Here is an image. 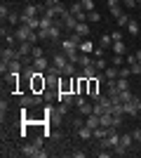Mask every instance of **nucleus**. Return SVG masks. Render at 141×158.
I'll use <instances>...</instances> for the list:
<instances>
[{
    "label": "nucleus",
    "instance_id": "nucleus-29",
    "mask_svg": "<svg viewBox=\"0 0 141 158\" xmlns=\"http://www.w3.org/2000/svg\"><path fill=\"white\" fill-rule=\"evenodd\" d=\"M94 66H96V71H106V69H108V64L101 59V57H99V59H94Z\"/></svg>",
    "mask_w": 141,
    "mask_h": 158
},
{
    "label": "nucleus",
    "instance_id": "nucleus-14",
    "mask_svg": "<svg viewBox=\"0 0 141 158\" xmlns=\"http://www.w3.org/2000/svg\"><path fill=\"white\" fill-rule=\"evenodd\" d=\"M38 12H40V5H31L28 2L26 10H24V17H38Z\"/></svg>",
    "mask_w": 141,
    "mask_h": 158
},
{
    "label": "nucleus",
    "instance_id": "nucleus-31",
    "mask_svg": "<svg viewBox=\"0 0 141 158\" xmlns=\"http://www.w3.org/2000/svg\"><path fill=\"white\" fill-rule=\"evenodd\" d=\"M78 64H80V66H89V64H94V59H89L87 54H80V59H78Z\"/></svg>",
    "mask_w": 141,
    "mask_h": 158
},
{
    "label": "nucleus",
    "instance_id": "nucleus-34",
    "mask_svg": "<svg viewBox=\"0 0 141 158\" xmlns=\"http://www.w3.org/2000/svg\"><path fill=\"white\" fill-rule=\"evenodd\" d=\"M122 64H125V54H115V57H113V66H118V69H120Z\"/></svg>",
    "mask_w": 141,
    "mask_h": 158
},
{
    "label": "nucleus",
    "instance_id": "nucleus-37",
    "mask_svg": "<svg viewBox=\"0 0 141 158\" xmlns=\"http://www.w3.org/2000/svg\"><path fill=\"white\" fill-rule=\"evenodd\" d=\"M127 24H129V14H122L118 19V26H127Z\"/></svg>",
    "mask_w": 141,
    "mask_h": 158
},
{
    "label": "nucleus",
    "instance_id": "nucleus-21",
    "mask_svg": "<svg viewBox=\"0 0 141 158\" xmlns=\"http://www.w3.org/2000/svg\"><path fill=\"white\" fill-rule=\"evenodd\" d=\"M99 43H101V47L106 50V47H111V45H113V35H108V33H106V35H101V40H99Z\"/></svg>",
    "mask_w": 141,
    "mask_h": 158
},
{
    "label": "nucleus",
    "instance_id": "nucleus-16",
    "mask_svg": "<svg viewBox=\"0 0 141 158\" xmlns=\"http://www.w3.org/2000/svg\"><path fill=\"white\" fill-rule=\"evenodd\" d=\"M21 71V59H12L7 66V73H19Z\"/></svg>",
    "mask_w": 141,
    "mask_h": 158
},
{
    "label": "nucleus",
    "instance_id": "nucleus-39",
    "mask_svg": "<svg viewBox=\"0 0 141 158\" xmlns=\"http://www.w3.org/2000/svg\"><path fill=\"white\" fill-rule=\"evenodd\" d=\"M99 12H87V21H99Z\"/></svg>",
    "mask_w": 141,
    "mask_h": 158
},
{
    "label": "nucleus",
    "instance_id": "nucleus-26",
    "mask_svg": "<svg viewBox=\"0 0 141 158\" xmlns=\"http://www.w3.org/2000/svg\"><path fill=\"white\" fill-rule=\"evenodd\" d=\"M64 76H75V64L73 61H68V64L64 66Z\"/></svg>",
    "mask_w": 141,
    "mask_h": 158
},
{
    "label": "nucleus",
    "instance_id": "nucleus-22",
    "mask_svg": "<svg viewBox=\"0 0 141 158\" xmlns=\"http://www.w3.org/2000/svg\"><path fill=\"white\" fill-rule=\"evenodd\" d=\"M118 71H120L118 66H108V69H106L104 73H106V78H111V80H113V78H118Z\"/></svg>",
    "mask_w": 141,
    "mask_h": 158
},
{
    "label": "nucleus",
    "instance_id": "nucleus-2",
    "mask_svg": "<svg viewBox=\"0 0 141 158\" xmlns=\"http://www.w3.org/2000/svg\"><path fill=\"white\" fill-rule=\"evenodd\" d=\"M21 151H24V156H33V158H45L47 156V151L42 149L40 144H26Z\"/></svg>",
    "mask_w": 141,
    "mask_h": 158
},
{
    "label": "nucleus",
    "instance_id": "nucleus-38",
    "mask_svg": "<svg viewBox=\"0 0 141 158\" xmlns=\"http://www.w3.org/2000/svg\"><path fill=\"white\" fill-rule=\"evenodd\" d=\"M120 125H122V116H118V113H115V116H113V127L118 130Z\"/></svg>",
    "mask_w": 141,
    "mask_h": 158
},
{
    "label": "nucleus",
    "instance_id": "nucleus-17",
    "mask_svg": "<svg viewBox=\"0 0 141 158\" xmlns=\"http://www.w3.org/2000/svg\"><path fill=\"white\" fill-rule=\"evenodd\" d=\"M78 135H80V139H89V137H94V130L87 127V125H80V132H78Z\"/></svg>",
    "mask_w": 141,
    "mask_h": 158
},
{
    "label": "nucleus",
    "instance_id": "nucleus-23",
    "mask_svg": "<svg viewBox=\"0 0 141 158\" xmlns=\"http://www.w3.org/2000/svg\"><path fill=\"white\" fill-rule=\"evenodd\" d=\"M78 109H80V113H82V116H85V118H87L89 113L94 111V106H92V104H80V106H78Z\"/></svg>",
    "mask_w": 141,
    "mask_h": 158
},
{
    "label": "nucleus",
    "instance_id": "nucleus-33",
    "mask_svg": "<svg viewBox=\"0 0 141 158\" xmlns=\"http://www.w3.org/2000/svg\"><path fill=\"white\" fill-rule=\"evenodd\" d=\"M111 14H113L115 19H120V17H122L125 12H122V7H120V5H115V7H111Z\"/></svg>",
    "mask_w": 141,
    "mask_h": 158
},
{
    "label": "nucleus",
    "instance_id": "nucleus-13",
    "mask_svg": "<svg viewBox=\"0 0 141 158\" xmlns=\"http://www.w3.org/2000/svg\"><path fill=\"white\" fill-rule=\"evenodd\" d=\"M33 66H35V71H40V73H45L49 66H47V59L45 57H38V59H33Z\"/></svg>",
    "mask_w": 141,
    "mask_h": 158
},
{
    "label": "nucleus",
    "instance_id": "nucleus-35",
    "mask_svg": "<svg viewBox=\"0 0 141 158\" xmlns=\"http://www.w3.org/2000/svg\"><path fill=\"white\" fill-rule=\"evenodd\" d=\"M10 14H12V12H10V7H7L5 2H2V5H0V17H2V19H7Z\"/></svg>",
    "mask_w": 141,
    "mask_h": 158
},
{
    "label": "nucleus",
    "instance_id": "nucleus-40",
    "mask_svg": "<svg viewBox=\"0 0 141 158\" xmlns=\"http://www.w3.org/2000/svg\"><path fill=\"white\" fill-rule=\"evenodd\" d=\"M0 113H2V118H5V113H7V102H5V99L0 102Z\"/></svg>",
    "mask_w": 141,
    "mask_h": 158
},
{
    "label": "nucleus",
    "instance_id": "nucleus-30",
    "mask_svg": "<svg viewBox=\"0 0 141 158\" xmlns=\"http://www.w3.org/2000/svg\"><path fill=\"white\" fill-rule=\"evenodd\" d=\"M132 99H134V94L129 92V90H125V92H120V102H122V104H125V102H132Z\"/></svg>",
    "mask_w": 141,
    "mask_h": 158
},
{
    "label": "nucleus",
    "instance_id": "nucleus-25",
    "mask_svg": "<svg viewBox=\"0 0 141 158\" xmlns=\"http://www.w3.org/2000/svg\"><path fill=\"white\" fill-rule=\"evenodd\" d=\"M111 151H113V156H125V153H127V146H122V144H118V146H113V149H111Z\"/></svg>",
    "mask_w": 141,
    "mask_h": 158
},
{
    "label": "nucleus",
    "instance_id": "nucleus-46",
    "mask_svg": "<svg viewBox=\"0 0 141 158\" xmlns=\"http://www.w3.org/2000/svg\"><path fill=\"white\" fill-rule=\"evenodd\" d=\"M134 57H136V61H139V64H141V47H139V50H136V52H134Z\"/></svg>",
    "mask_w": 141,
    "mask_h": 158
},
{
    "label": "nucleus",
    "instance_id": "nucleus-8",
    "mask_svg": "<svg viewBox=\"0 0 141 158\" xmlns=\"http://www.w3.org/2000/svg\"><path fill=\"white\" fill-rule=\"evenodd\" d=\"M96 73H99V71H96V66H94V64H89V66H82V71H80V76H82V78H96Z\"/></svg>",
    "mask_w": 141,
    "mask_h": 158
},
{
    "label": "nucleus",
    "instance_id": "nucleus-4",
    "mask_svg": "<svg viewBox=\"0 0 141 158\" xmlns=\"http://www.w3.org/2000/svg\"><path fill=\"white\" fill-rule=\"evenodd\" d=\"M33 43H28V40H19V47H17V54H19V59L28 57V54H33Z\"/></svg>",
    "mask_w": 141,
    "mask_h": 158
},
{
    "label": "nucleus",
    "instance_id": "nucleus-15",
    "mask_svg": "<svg viewBox=\"0 0 141 158\" xmlns=\"http://www.w3.org/2000/svg\"><path fill=\"white\" fill-rule=\"evenodd\" d=\"M111 47H113L115 54H125V52H127V47H125V43H122V40H113V45H111Z\"/></svg>",
    "mask_w": 141,
    "mask_h": 158
},
{
    "label": "nucleus",
    "instance_id": "nucleus-41",
    "mask_svg": "<svg viewBox=\"0 0 141 158\" xmlns=\"http://www.w3.org/2000/svg\"><path fill=\"white\" fill-rule=\"evenodd\" d=\"M120 2H122L125 7H134V5H136V0H120Z\"/></svg>",
    "mask_w": 141,
    "mask_h": 158
},
{
    "label": "nucleus",
    "instance_id": "nucleus-20",
    "mask_svg": "<svg viewBox=\"0 0 141 158\" xmlns=\"http://www.w3.org/2000/svg\"><path fill=\"white\" fill-rule=\"evenodd\" d=\"M127 31L132 33V35H136V33L141 31V26H139V21H136V19H129V24H127Z\"/></svg>",
    "mask_w": 141,
    "mask_h": 158
},
{
    "label": "nucleus",
    "instance_id": "nucleus-27",
    "mask_svg": "<svg viewBox=\"0 0 141 158\" xmlns=\"http://www.w3.org/2000/svg\"><path fill=\"white\" fill-rule=\"evenodd\" d=\"M132 142H134V137H132V135H120V144H122V146H127V149H129V144H132Z\"/></svg>",
    "mask_w": 141,
    "mask_h": 158
},
{
    "label": "nucleus",
    "instance_id": "nucleus-11",
    "mask_svg": "<svg viewBox=\"0 0 141 158\" xmlns=\"http://www.w3.org/2000/svg\"><path fill=\"white\" fill-rule=\"evenodd\" d=\"M68 64V57L64 52H59V54H54V66H59L61 69V73H64V66Z\"/></svg>",
    "mask_w": 141,
    "mask_h": 158
},
{
    "label": "nucleus",
    "instance_id": "nucleus-28",
    "mask_svg": "<svg viewBox=\"0 0 141 158\" xmlns=\"http://www.w3.org/2000/svg\"><path fill=\"white\" fill-rule=\"evenodd\" d=\"M80 5H82L85 12H94V2H92V0H80Z\"/></svg>",
    "mask_w": 141,
    "mask_h": 158
},
{
    "label": "nucleus",
    "instance_id": "nucleus-36",
    "mask_svg": "<svg viewBox=\"0 0 141 158\" xmlns=\"http://www.w3.org/2000/svg\"><path fill=\"white\" fill-rule=\"evenodd\" d=\"M129 69H132V76H141V64H139V61H134Z\"/></svg>",
    "mask_w": 141,
    "mask_h": 158
},
{
    "label": "nucleus",
    "instance_id": "nucleus-9",
    "mask_svg": "<svg viewBox=\"0 0 141 158\" xmlns=\"http://www.w3.org/2000/svg\"><path fill=\"white\" fill-rule=\"evenodd\" d=\"M31 83H33V90H35V92H40V90H45V78H42V73H40V71L35 73V78L31 80Z\"/></svg>",
    "mask_w": 141,
    "mask_h": 158
},
{
    "label": "nucleus",
    "instance_id": "nucleus-32",
    "mask_svg": "<svg viewBox=\"0 0 141 158\" xmlns=\"http://www.w3.org/2000/svg\"><path fill=\"white\" fill-rule=\"evenodd\" d=\"M80 50H82V52H92L94 45L89 43V40H82V43H80Z\"/></svg>",
    "mask_w": 141,
    "mask_h": 158
},
{
    "label": "nucleus",
    "instance_id": "nucleus-45",
    "mask_svg": "<svg viewBox=\"0 0 141 158\" xmlns=\"http://www.w3.org/2000/svg\"><path fill=\"white\" fill-rule=\"evenodd\" d=\"M57 2H61V0H47L45 5H47V7H54V5H57Z\"/></svg>",
    "mask_w": 141,
    "mask_h": 158
},
{
    "label": "nucleus",
    "instance_id": "nucleus-44",
    "mask_svg": "<svg viewBox=\"0 0 141 158\" xmlns=\"http://www.w3.org/2000/svg\"><path fill=\"white\" fill-rule=\"evenodd\" d=\"M111 35H113V40H122V33H120V31H115V33H111Z\"/></svg>",
    "mask_w": 141,
    "mask_h": 158
},
{
    "label": "nucleus",
    "instance_id": "nucleus-19",
    "mask_svg": "<svg viewBox=\"0 0 141 158\" xmlns=\"http://www.w3.org/2000/svg\"><path fill=\"white\" fill-rule=\"evenodd\" d=\"M59 33H61V24H59V21H54V26L49 28V40H57V38H59Z\"/></svg>",
    "mask_w": 141,
    "mask_h": 158
},
{
    "label": "nucleus",
    "instance_id": "nucleus-10",
    "mask_svg": "<svg viewBox=\"0 0 141 158\" xmlns=\"http://www.w3.org/2000/svg\"><path fill=\"white\" fill-rule=\"evenodd\" d=\"M33 104H40V97H33V94H24L21 97V106H33Z\"/></svg>",
    "mask_w": 141,
    "mask_h": 158
},
{
    "label": "nucleus",
    "instance_id": "nucleus-7",
    "mask_svg": "<svg viewBox=\"0 0 141 158\" xmlns=\"http://www.w3.org/2000/svg\"><path fill=\"white\" fill-rule=\"evenodd\" d=\"M85 125L92 127V130H96V127H101V116H96V113H89L87 120H85Z\"/></svg>",
    "mask_w": 141,
    "mask_h": 158
},
{
    "label": "nucleus",
    "instance_id": "nucleus-42",
    "mask_svg": "<svg viewBox=\"0 0 141 158\" xmlns=\"http://www.w3.org/2000/svg\"><path fill=\"white\" fill-rule=\"evenodd\" d=\"M38 57H42V50L40 47H33V59H38Z\"/></svg>",
    "mask_w": 141,
    "mask_h": 158
},
{
    "label": "nucleus",
    "instance_id": "nucleus-5",
    "mask_svg": "<svg viewBox=\"0 0 141 158\" xmlns=\"http://www.w3.org/2000/svg\"><path fill=\"white\" fill-rule=\"evenodd\" d=\"M71 14H73V17H75V19H78V21H87V12L82 10L80 0H78V2H73V5H71Z\"/></svg>",
    "mask_w": 141,
    "mask_h": 158
},
{
    "label": "nucleus",
    "instance_id": "nucleus-24",
    "mask_svg": "<svg viewBox=\"0 0 141 158\" xmlns=\"http://www.w3.org/2000/svg\"><path fill=\"white\" fill-rule=\"evenodd\" d=\"M132 76V69L129 66H120V71H118V78H129Z\"/></svg>",
    "mask_w": 141,
    "mask_h": 158
},
{
    "label": "nucleus",
    "instance_id": "nucleus-12",
    "mask_svg": "<svg viewBox=\"0 0 141 158\" xmlns=\"http://www.w3.org/2000/svg\"><path fill=\"white\" fill-rule=\"evenodd\" d=\"M73 33H78V35H82V38L89 35V24H87V21H78V26H75Z\"/></svg>",
    "mask_w": 141,
    "mask_h": 158
},
{
    "label": "nucleus",
    "instance_id": "nucleus-18",
    "mask_svg": "<svg viewBox=\"0 0 141 158\" xmlns=\"http://www.w3.org/2000/svg\"><path fill=\"white\" fill-rule=\"evenodd\" d=\"M115 85H118V92H125V90H129V80L127 78H115Z\"/></svg>",
    "mask_w": 141,
    "mask_h": 158
},
{
    "label": "nucleus",
    "instance_id": "nucleus-47",
    "mask_svg": "<svg viewBox=\"0 0 141 158\" xmlns=\"http://www.w3.org/2000/svg\"><path fill=\"white\" fill-rule=\"evenodd\" d=\"M139 118H141V109H139Z\"/></svg>",
    "mask_w": 141,
    "mask_h": 158
},
{
    "label": "nucleus",
    "instance_id": "nucleus-43",
    "mask_svg": "<svg viewBox=\"0 0 141 158\" xmlns=\"http://www.w3.org/2000/svg\"><path fill=\"white\" fill-rule=\"evenodd\" d=\"M132 137H134L136 142H141V130H134V132H132Z\"/></svg>",
    "mask_w": 141,
    "mask_h": 158
},
{
    "label": "nucleus",
    "instance_id": "nucleus-3",
    "mask_svg": "<svg viewBox=\"0 0 141 158\" xmlns=\"http://www.w3.org/2000/svg\"><path fill=\"white\" fill-rule=\"evenodd\" d=\"M99 144H101V149H113V146H118V144H120V132L111 130V132H108V137L101 139Z\"/></svg>",
    "mask_w": 141,
    "mask_h": 158
},
{
    "label": "nucleus",
    "instance_id": "nucleus-1",
    "mask_svg": "<svg viewBox=\"0 0 141 158\" xmlns=\"http://www.w3.org/2000/svg\"><path fill=\"white\" fill-rule=\"evenodd\" d=\"M82 35H78V33H71L66 40H61V50L66 52V50H80V43H82Z\"/></svg>",
    "mask_w": 141,
    "mask_h": 158
},
{
    "label": "nucleus",
    "instance_id": "nucleus-6",
    "mask_svg": "<svg viewBox=\"0 0 141 158\" xmlns=\"http://www.w3.org/2000/svg\"><path fill=\"white\" fill-rule=\"evenodd\" d=\"M61 19H64V21H61V24H64V28H68V31H75V26H78V19L71 14V10H68V12L64 14Z\"/></svg>",
    "mask_w": 141,
    "mask_h": 158
}]
</instances>
